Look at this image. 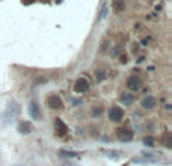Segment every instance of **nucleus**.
<instances>
[{
	"instance_id": "obj_4",
	"label": "nucleus",
	"mask_w": 172,
	"mask_h": 166,
	"mask_svg": "<svg viewBox=\"0 0 172 166\" xmlns=\"http://www.w3.org/2000/svg\"><path fill=\"white\" fill-rule=\"evenodd\" d=\"M54 131H56L57 136H65V134L68 133L67 124H65L61 118H56V119H54Z\"/></svg>"
},
{
	"instance_id": "obj_13",
	"label": "nucleus",
	"mask_w": 172,
	"mask_h": 166,
	"mask_svg": "<svg viewBox=\"0 0 172 166\" xmlns=\"http://www.w3.org/2000/svg\"><path fill=\"white\" fill-rule=\"evenodd\" d=\"M143 144H145L147 147H154L155 145L154 137H145V139H143Z\"/></svg>"
},
{
	"instance_id": "obj_9",
	"label": "nucleus",
	"mask_w": 172,
	"mask_h": 166,
	"mask_svg": "<svg viewBox=\"0 0 172 166\" xmlns=\"http://www.w3.org/2000/svg\"><path fill=\"white\" fill-rule=\"evenodd\" d=\"M112 9H113L116 14L122 12V11L125 9V3H124V0H112Z\"/></svg>"
},
{
	"instance_id": "obj_19",
	"label": "nucleus",
	"mask_w": 172,
	"mask_h": 166,
	"mask_svg": "<svg viewBox=\"0 0 172 166\" xmlns=\"http://www.w3.org/2000/svg\"><path fill=\"white\" fill-rule=\"evenodd\" d=\"M139 50V45L138 44H135V45H133V52H135V53H136V52H138Z\"/></svg>"
},
{
	"instance_id": "obj_7",
	"label": "nucleus",
	"mask_w": 172,
	"mask_h": 166,
	"mask_svg": "<svg viewBox=\"0 0 172 166\" xmlns=\"http://www.w3.org/2000/svg\"><path fill=\"white\" fill-rule=\"evenodd\" d=\"M140 106H142L145 110H151V109H154L155 106H157V101H155V98L153 95H148V97H145V98L140 101Z\"/></svg>"
},
{
	"instance_id": "obj_15",
	"label": "nucleus",
	"mask_w": 172,
	"mask_h": 166,
	"mask_svg": "<svg viewBox=\"0 0 172 166\" xmlns=\"http://www.w3.org/2000/svg\"><path fill=\"white\" fill-rule=\"evenodd\" d=\"M101 112H103V109H101V107H95L92 113H94V116H98V115H101Z\"/></svg>"
},
{
	"instance_id": "obj_10",
	"label": "nucleus",
	"mask_w": 172,
	"mask_h": 166,
	"mask_svg": "<svg viewBox=\"0 0 172 166\" xmlns=\"http://www.w3.org/2000/svg\"><path fill=\"white\" fill-rule=\"evenodd\" d=\"M29 112H30V115H32V118H33V119H39V118H41V112H39V107H38V104H36L35 101H32V103H30Z\"/></svg>"
},
{
	"instance_id": "obj_3",
	"label": "nucleus",
	"mask_w": 172,
	"mask_h": 166,
	"mask_svg": "<svg viewBox=\"0 0 172 166\" xmlns=\"http://www.w3.org/2000/svg\"><path fill=\"white\" fill-rule=\"evenodd\" d=\"M47 103H49V107L53 109V110H59V109H62V107H64L62 98H61L59 95H52V97H49Z\"/></svg>"
},
{
	"instance_id": "obj_5",
	"label": "nucleus",
	"mask_w": 172,
	"mask_h": 166,
	"mask_svg": "<svg viewBox=\"0 0 172 166\" xmlns=\"http://www.w3.org/2000/svg\"><path fill=\"white\" fill-rule=\"evenodd\" d=\"M140 86H142V83H140V79L136 77V75H130L128 79H127V88L130 89V91H133V92H136L140 89Z\"/></svg>"
},
{
	"instance_id": "obj_14",
	"label": "nucleus",
	"mask_w": 172,
	"mask_h": 166,
	"mask_svg": "<svg viewBox=\"0 0 172 166\" xmlns=\"http://www.w3.org/2000/svg\"><path fill=\"white\" fill-rule=\"evenodd\" d=\"M104 77H106V74H104L103 70H97V79L98 80H104Z\"/></svg>"
},
{
	"instance_id": "obj_6",
	"label": "nucleus",
	"mask_w": 172,
	"mask_h": 166,
	"mask_svg": "<svg viewBox=\"0 0 172 166\" xmlns=\"http://www.w3.org/2000/svg\"><path fill=\"white\" fill-rule=\"evenodd\" d=\"M116 136H118V139H119L121 142H130L135 134H133V131H130L128 129H119L116 131Z\"/></svg>"
},
{
	"instance_id": "obj_18",
	"label": "nucleus",
	"mask_w": 172,
	"mask_h": 166,
	"mask_svg": "<svg viewBox=\"0 0 172 166\" xmlns=\"http://www.w3.org/2000/svg\"><path fill=\"white\" fill-rule=\"evenodd\" d=\"M119 52H121V47H116V48L113 50V56H116L118 53H119Z\"/></svg>"
},
{
	"instance_id": "obj_8",
	"label": "nucleus",
	"mask_w": 172,
	"mask_h": 166,
	"mask_svg": "<svg viewBox=\"0 0 172 166\" xmlns=\"http://www.w3.org/2000/svg\"><path fill=\"white\" fill-rule=\"evenodd\" d=\"M119 100L124 106H130V104H133V101H135V95L130 94V92H124V94H121Z\"/></svg>"
},
{
	"instance_id": "obj_2",
	"label": "nucleus",
	"mask_w": 172,
	"mask_h": 166,
	"mask_svg": "<svg viewBox=\"0 0 172 166\" xmlns=\"http://www.w3.org/2000/svg\"><path fill=\"white\" fill-rule=\"evenodd\" d=\"M124 118V110L118 107V106H112L109 109V119L113 121V122H119L121 119Z\"/></svg>"
},
{
	"instance_id": "obj_17",
	"label": "nucleus",
	"mask_w": 172,
	"mask_h": 166,
	"mask_svg": "<svg viewBox=\"0 0 172 166\" xmlns=\"http://www.w3.org/2000/svg\"><path fill=\"white\" fill-rule=\"evenodd\" d=\"M107 45H109V44H107V41H104L103 45H101V52H106V50H107Z\"/></svg>"
},
{
	"instance_id": "obj_20",
	"label": "nucleus",
	"mask_w": 172,
	"mask_h": 166,
	"mask_svg": "<svg viewBox=\"0 0 172 166\" xmlns=\"http://www.w3.org/2000/svg\"><path fill=\"white\" fill-rule=\"evenodd\" d=\"M32 2H35V0H23V3H27V5H29V3H32Z\"/></svg>"
},
{
	"instance_id": "obj_12",
	"label": "nucleus",
	"mask_w": 172,
	"mask_h": 166,
	"mask_svg": "<svg viewBox=\"0 0 172 166\" xmlns=\"http://www.w3.org/2000/svg\"><path fill=\"white\" fill-rule=\"evenodd\" d=\"M163 139H165V147H166V148H172V139H171V133H166Z\"/></svg>"
},
{
	"instance_id": "obj_1",
	"label": "nucleus",
	"mask_w": 172,
	"mask_h": 166,
	"mask_svg": "<svg viewBox=\"0 0 172 166\" xmlns=\"http://www.w3.org/2000/svg\"><path fill=\"white\" fill-rule=\"evenodd\" d=\"M74 91L79 94H83L89 91V82L85 77H79L76 82H74Z\"/></svg>"
},
{
	"instance_id": "obj_11",
	"label": "nucleus",
	"mask_w": 172,
	"mask_h": 166,
	"mask_svg": "<svg viewBox=\"0 0 172 166\" xmlns=\"http://www.w3.org/2000/svg\"><path fill=\"white\" fill-rule=\"evenodd\" d=\"M18 131H20V133H23V134L30 133V131H32V125H30V122H27V121H21V122L18 124Z\"/></svg>"
},
{
	"instance_id": "obj_16",
	"label": "nucleus",
	"mask_w": 172,
	"mask_h": 166,
	"mask_svg": "<svg viewBox=\"0 0 172 166\" xmlns=\"http://www.w3.org/2000/svg\"><path fill=\"white\" fill-rule=\"evenodd\" d=\"M127 60H128V59H127V56H125V55H122V56H121V59H119V62H121V64H127Z\"/></svg>"
}]
</instances>
